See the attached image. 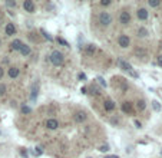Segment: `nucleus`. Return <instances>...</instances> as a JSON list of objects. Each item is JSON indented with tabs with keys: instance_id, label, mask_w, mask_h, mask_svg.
I'll use <instances>...</instances> for the list:
<instances>
[{
	"instance_id": "nucleus-13",
	"label": "nucleus",
	"mask_w": 162,
	"mask_h": 158,
	"mask_svg": "<svg viewBox=\"0 0 162 158\" xmlns=\"http://www.w3.org/2000/svg\"><path fill=\"white\" fill-rule=\"evenodd\" d=\"M103 106H105V109H106V111H112V109L115 108V104H114L112 101H105Z\"/></svg>"
},
{
	"instance_id": "nucleus-3",
	"label": "nucleus",
	"mask_w": 162,
	"mask_h": 158,
	"mask_svg": "<svg viewBox=\"0 0 162 158\" xmlns=\"http://www.w3.org/2000/svg\"><path fill=\"white\" fill-rule=\"evenodd\" d=\"M99 23L103 24V26L111 24V23H112V16H111L108 12H102V13L99 15Z\"/></svg>"
},
{
	"instance_id": "nucleus-12",
	"label": "nucleus",
	"mask_w": 162,
	"mask_h": 158,
	"mask_svg": "<svg viewBox=\"0 0 162 158\" xmlns=\"http://www.w3.org/2000/svg\"><path fill=\"white\" fill-rule=\"evenodd\" d=\"M122 111L123 112H128V113H132V104H129V102H125L123 105H122Z\"/></svg>"
},
{
	"instance_id": "nucleus-15",
	"label": "nucleus",
	"mask_w": 162,
	"mask_h": 158,
	"mask_svg": "<svg viewBox=\"0 0 162 158\" xmlns=\"http://www.w3.org/2000/svg\"><path fill=\"white\" fill-rule=\"evenodd\" d=\"M20 52H22V55L27 56V55H30V47H29L27 45H23L22 46V49H20Z\"/></svg>"
},
{
	"instance_id": "nucleus-23",
	"label": "nucleus",
	"mask_w": 162,
	"mask_h": 158,
	"mask_svg": "<svg viewBox=\"0 0 162 158\" xmlns=\"http://www.w3.org/2000/svg\"><path fill=\"white\" fill-rule=\"evenodd\" d=\"M22 112L29 113V112H30V108H29V106H23V108H22Z\"/></svg>"
},
{
	"instance_id": "nucleus-19",
	"label": "nucleus",
	"mask_w": 162,
	"mask_h": 158,
	"mask_svg": "<svg viewBox=\"0 0 162 158\" xmlns=\"http://www.w3.org/2000/svg\"><path fill=\"white\" fill-rule=\"evenodd\" d=\"M152 105H154V109H155V111H159V109H161V105H159L156 101H154V102H152Z\"/></svg>"
},
{
	"instance_id": "nucleus-22",
	"label": "nucleus",
	"mask_w": 162,
	"mask_h": 158,
	"mask_svg": "<svg viewBox=\"0 0 162 158\" xmlns=\"http://www.w3.org/2000/svg\"><path fill=\"white\" fill-rule=\"evenodd\" d=\"M100 151L102 152H106V151H109V147L108 145H103V147H100Z\"/></svg>"
},
{
	"instance_id": "nucleus-16",
	"label": "nucleus",
	"mask_w": 162,
	"mask_h": 158,
	"mask_svg": "<svg viewBox=\"0 0 162 158\" xmlns=\"http://www.w3.org/2000/svg\"><path fill=\"white\" fill-rule=\"evenodd\" d=\"M136 106H138L139 111H143V109H145V106H146V105H145V101H139L138 104H136Z\"/></svg>"
},
{
	"instance_id": "nucleus-29",
	"label": "nucleus",
	"mask_w": 162,
	"mask_h": 158,
	"mask_svg": "<svg viewBox=\"0 0 162 158\" xmlns=\"http://www.w3.org/2000/svg\"><path fill=\"white\" fill-rule=\"evenodd\" d=\"M102 4H103V6H108V4H111V1H109V0H106V1H105V0H103V1H102Z\"/></svg>"
},
{
	"instance_id": "nucleus-20",
	"label": "nucleus",
	"mask_w": 162,
	"mask_h": 158,
	"mask_svg": "<svg viewBox=\"0 0 162 158\" xmlns=\"http://www.w3.org/2000/svg\"><path fill=\"white\" fill-rule=\"evenodd\" d=\"M4 93H6V85L1 84L0 85V95H4Z\"/></svg>"
},
{
	"instance_id": "nucleus-2",
	"label": "nucleus",
	"mask_w": 162,
	"mask_h": 158,
	"mask_svg": "<svg viewBox=\"0 0 162 158\" xmlns=\"http://www.w3.org/2000/svg\"><path fill=\"white\" fill-rule=\"evenodd\" d=\"M118 63H119V66L123 69V70H128V72H129V73H131V75H132L134 78H136V76H138V73H136V72H134L132 66H131V65H129L128 62H125L123 59H118Z\"/></svg>"
},
{
	"instance_id": "nucleus-11",
	"label": "nucleus",
	"mask_w": 162,
	"mask_h": 158,
	"mask_svg": "<svg viewBox=\"0 0 162 158\" xmlns=\"http://www.w3.org/2000/svg\"><path fill=\"white\" fill-rule=\"evenodd\" d=\"M22 46H23L22 40L16 39V40H13V43H12V49H13V50H20V49H22Z\"/></svg>"
},
{
	"instance_id": "nucleus-9",
	"label": "nucleus",
	"mask_w": 162,
	"mask_h": 158,
	"mask_svg": "<svg viewBox=\"0 0 162 158\" xmlns=\"http://www.w3.org/2000/svg\"><path fill=\"white\" fill-rule=\"evenodd\" d=\"M138 19H141V20H146V19H148V10H146V9H139L138 10Z\"/></svg>"
},
{
	"instance_id": "nucleus-31",
	"label": "nucleus",
	"mask_w": 162,
	"mask_h": 158,
	"mask_svg": "<svg viewBox=\"0 0 162 158\" xmlns=\"http://www.w3.org/2000/svg\"><path fill=\"white\" fill-rule=\"evenodd\" d=\"M3 73H4V70H3V68H0V79H1V76H3Z\"/></svg>"
},
{
	"instance_id": "nucleus-18",
	"label": "nucleus",
	"mask_w": 162,
	"mask_h": 158,
	"mask_svg": "<svg viewBox=\"0 0 162 158\" xmlns=\"http://www.w3.org/2000/svg\"><path fill=\"white\" fill-rule=\"evenodd\" d=\"M148 3H149V6H151V7H156V6H159V4H161V1H158V0H152V1L149 0Z\"/></svg>"
},
{
	"instance_id": "nucleus-30",
	"label": "nucleus",
	"mask_w": 162,
	"mask_h": 158,
	"mask_svg": "<svg viewBox=\"0 0 162 158\" xmlns=\"http://www.w3.org/2000/svg\"><path fill=\"white\" fill-rule=\"evenodd\" d=\"M59 42H60V43H62V45L68 46V43H66V42H65V40H63V39H59Z\"/></svg>"
},
{
	"instance_id": "nucleus-14",
	"label": "nucleus",
	"mask_w": 162,
	"mask_h": 158,
	"mask_svg": "<svg viewBox=\"0 0 162 158\" xmlns=\"http://www.w3.org/2000/svg\"><path fill=\"white\" fill-rule=\"evenodd\" d=\"M9 76H10V78H17V76H19V69L10 68L9 69Z\"/></svg>"
},
{
	"instance_id": "nucleus-10",
	"label": "nucleus",
	"mask_w": 162,
	"mask_h": 158,
	"mask_svg": "<svg viewBox=\"0 0 162 158\" xmlns=\"http://www.w3.org/2000/svg\"><path fill=\"white\" fill-rule=\"evenodd\" d=\"M85 119H86V113H85V112L75 113V121H76V122H83Z\"/></svg>"
},
{
	"instance_id": "nucleus-28",
	"label": "nucleus",
	"mask_w": 162,
	"mask_h": 158,
	"mask_svg": "<svg viewBox=\"0 0 162 158\" xmlns=\"http://www.w3.org/2000/svg\"><path fill=\"white\" fill-rule=\"evenodd\" d=\"M158 65L162 66V56H158Z\"/></svg>"
},
{
	"instance_id": "nucleus-5",
	"label": "nucleus",
	"mask_w": 162,
	"mask_h": 158,
	"mask_svg": "<svg viewBox=\"0 0 162 158\" xmlns=\"http://www.w3.org/2000/svg\"><path fill=\"white\" fill-rule=\"evenodd\" d=\"M118 43H119L120 47H128L129 46V38L126 35H120L119 39H118Z\"/></svg>"
},
{
	"instance_id": "nucleus-21",
	"label": "nucleus",
	"mask_w": 162,
	"mask_h": 158,
	"mask_svg": "<svg viewBox=\"0 0 162 158\" xmlns=\"http://www.w3.org/2000/svg\"><path fill=\"white\" fill-rule=\"evenodd\" d=\"M98 81H99V84H100L102 86H106V82L103 81V78H98Z\"/></svg>"
},
{
	"instance_id": "nucleus-7",
	"label": "nucleus",
	"mask_w": 162,
	"mask_h": 158,
	"mask_svg": "<svg viewBox=\"0 0 162 158\" xmlns=\"http://www.w3.org/2000/svg\"><path fill=\"white\" fill-rule=\"evenodd\" d=\"M46 127L49 129H56L57 127H59V124H57V121L56 119H47L46 121Z\"/></svg>"
},
{
	"instance_id": "nucleus-8",
	"label": "nucleus",
	"mask_w": 162,
	"mask_h": 158,
	"mask_svg": "<svg viewBox=\"0 0 162 158\" xmlns=\"http://www.w3.org/2000/svg\"><path fill=\"white\" fill-rule=\"evenodd\" d=\"M15 33H16V27H15V24H13V23H7V26H6V35L12 36V35H15Z\"/></svg>"
},
{
	"instance_id": "nucleus-27",
	"label": "nucleus",
	"mask_w": 162,
	"mask_h": 158,
	"mask_svg": "<svg viewBox=\"0 0 162 158\" xmlns=\"http://www.w3.org/2000/svg\"><path fill=\"white\" fill-rule=\"evenodd\" d=\"M79 79H86V75L85 73H79Z\"/></svg>"
},
{
	"instance_id": "nucleus-33",
	"label": "nucleus",
	"mask_w": 162,
	"mask_h": 158,
	"mask_svg": "<svg viewBox=\"0 0 162 158\" xmlns=\"http://www.w3.org/2000/svg\"><path fill=\"white\" fill-rule=\"evenodd\" d=\"M0 45H1V42H0Z\"/></svg>"
},
{
	"instance_id": "nucleus-26",
	"label": "nucleus",
	"mask_w": 162,
	"mask_h": 158,
	"mask_svg": "<svg viewBox=\"0 0 162 158\" xmlns=\"http://www.w3.org/2000/svg\"><path fill=\"white\" fill-rule=\"evenodd\" d=\"M7 6H13L15 7L16 6V1H7Z\"/></svg>"
},
{
	"instance_id": "nucleus-25",
	"label": "nucleus",
	"mask_w": 162,
	"mask_h": 158,
	"mask_svg": "<svg viewBox=\"0 0 162 158\" xmlns=\"http://www.w3.org/2000/svg\"><path fill=\"white\" fill-rule=\"evenodd\" d=\"M35 154H36V155H40V154H42V150H40V148H36V150H35Z\"/></svg>"
},
{
	"instance_id": "nucleus-4",
	"label": "nucleus",
	"mask_w": 162,
	"mask_h": 158,
	"mask_svg": "<svg viewBox=\"0 0 162 158\" xmlns=\"http://www.w3.org/2000/svg\"><path fill=\"white\" fill-rule=\"evenodd\" d=\"M23 9L29 13H33L35 12V3L32 0H24L23 1Z\"/></svg>"
},
{
	"instance_id": "nucleus-17",
	"label": "nucleus",
	"mask_w": 162,
	"mask_h": 158,
	"mask_svg": "<svg viewBox=\"0 0 162 158\" xmlns=\"http://www.w3.org/2000/svg\"><path fill=\"white\" fill-rule=\"evenodd\" d=\"M148 35V32H146V29H143V27H141L138 32V36H141V38H143V36H146Z\"/></svg>"
},
{
	"instance_id": "nucleus-6",
	"label": "nucleus",
	"mask_w": 162,
	"mask_h": 158,
	"mask_svg": "<svg viewBox=\"0 0 162 158\" xmlns=\"http://www.w3.org/2000/svg\"><path fill=\"white\" fill-rule=\"evenodd\" d=\"M119 20H120L122 24H128V23L131 22V15L128 12H122L120 16H119Z\"/></svg>"
},
{
	"instance_id": "nucleus-24",
	"label": "nucleus",
	"mask_w": 162,
	"mask_h": 158,
	"mask_svg": "<svg viewBox=\"0 0 162 158\" xmlns=\"http://www.w3.org/2000/svg\"><path fill=\"white\" fill-rule=\"evenodd\" d=\"M89 53H92V52H95V46H88V49H86Z\"/></svg>"
},
{
	"instance_id": "nucleus-32",
	"label": "nucleus",
	"mask_w": 162,
	"mask_h": 158,
	"mask_svg": "<svg viewBox=\"0 0 162 158\" xmlns=\"http://www.w3.org/2000/svg\"><path fill=\"white\" fill-rule=\"evenodd\" d=\"M105 158H118L116 155H109V157H105Z\"/></svg>"
},
{
	"instance_id": "nucleus-1",
	"label": "nucleus",
	"mask_w": 162,
	"mask_h": 158,
	"mask_svg": "<svg viewBox=\"0 0 162 158\" xmlns=\"http://www.w3.org/2000/svg\"><path fill=\"white\" fill-rule=\"evenodd\" d=\"M50 62H52L55 66H59V65H62V63H63V55H62L59 50H55V52H52V55H50Z\"/></svg>"
}]
</instances>
